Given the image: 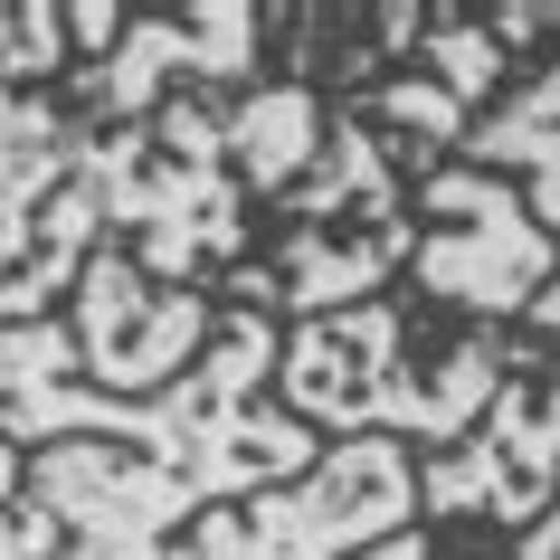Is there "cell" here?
<instances>
[{"label": "cell", "mask_w": 560, "mask_h": 560, "mask_svg": "<svg viewBox=\"0 0 560 560\" xmlns=\"http://www.w3.org/2000/svg\"><path fill=\"white\" fill-rule=\"evenodd\" d=\"M513 352H523V332L438 324L409 295H381V304H352V314L285 324L276 399L324 446L389 438V446H409V456H438V446H456L475 418L494 409Z\"/></svg>", "instance_id": "6da1fadb"}, {"label": "cell", "mask_w": 560, "mask_h": 560, "mask_svg": "<svg viewBox=\"0 0 560 560\" xmlns=\"http://www.w3.org/2000/svg\"><path fill=\"white\" fill-rule=\"evenodd\" d=\"M418 247L409 172L381 152V133L332 105V133L314 152V172L285 200L257 209V247L229 266L209 295L229 314H266V324H314V314H352V304L399 295Z\"/></svg>", "instance_id": "7a4b0ae2"}, {"label": "cell", "mask_w": 560, "mask_h": 560, "mask_svg": "<svg viewBox=\"0 0 560 560\" xmlns=\"http://www.w3.org/2000/svg\"><path fill=\"white\" fill-rule=\"evenodd\" d=\"M86 180L105 237L133 247L152 285H219L257 247V200L229 152V95H172L162 115L86 133Z\"/></svg>", "instance_id": "3957f363"}, {"label": "cell", "mask_w": 560, "mask_h": 560, "mask_svg": "<svg viewBox=\"0 0 560 560\" xmlns=\"http://www.w3.org/2000/svg\"><path fill=\"white\" fill-rule=\"evenodd\" d=\"M418 209V247L399 295L438 324H485V332H523L541 285L560 276V237L523 209V190L503 172H475V162H446L409 190Z\"/></svg>", "instance_id": "277c9868"}, {"label": "cell", "mask_w": 560, "mask_h": 560, "mask_svg": "<svg viewBox=\"0 0 560 560\" xmlns=\"http://www.w3.org/2000/svg\"><path fill=\"white\" fill-rule=\"evenodd\" d=\"M95 247L105 209L86 180V124L67 95L0 86V324H48Z\"/></svg>", "instance_id": "5b68a950"}, {"label": "cell", "mask_w": 560, "mask_h": 560, "mask_svg": "<svg viewBox=\"0 0 560 560\" xmlns=\"http://www.w3.org/2000/svg\"><path fill=\"white\" fill-rule=\"evenodd\" d=\"M551 503H560V342L523 332L494 409L475 418L456 446L418 456V523L523 541Z\"/></svg>", "instance_id": "8992f818"}, {"label": "cell", "mask_w": 560, "mask_h": 560, "mask_svg": "<svg viewBox=\"0 0 560 560\" xmlns=\"http://www.w3.org/2000/svg\"><path fill=\"white\" fill-rule=\"evenodd\" d=\"M389 532H418V456L389 438H342L314 456V475L200 513L190 560H361Z\"/></svg>", "instance_id": "52a82bcc"}, {"label": "cell", "mask_w": 560, "mask_h": 560, "mask_svg": "<svg viewBox=\"0 0 560 560\" xmlns=\"http://www.w3.org/2000/svg\"><path fill=\"white\" fill-rule=\"evenodd\" d=\"M266 30H276V10H257V0L124 10L115 58L67 77V115L86 133H124V124L162 115L172 95H247L266 86Z\"/></svg>", "instance_id": "ba28073f"}, {"label": "cell", "mask_w": 560, "mask_h": 560, "mask_svg": "<svg viewBox=\"0 0 560 560\" xmlns=\"http://www.w3.org/2000/svg\"><path fill=\"white\" fill-rule=\"evenodd\" d=\"M67 332H77V371L105 399H162L219 342V295L152 285L143 266H133V247L105 237L86 257V276H77V295H67Z\"/></svg>", "instance_id": "9c48e42d"}, {"label": "cell", "mask_w": 560, "mask_h": 560, "mask_svg": "<svg viewBox=\"0 0 560 560\" xmlns=\"http://www.w3.org/2000/svg\"><path fill=\"white\" fill-rule=\"evenodd\" d=\"M456 162L503 172L523 190V209L560 237V58L532 67V77H513V95H503L494 115L466 124V152H456Z\"/></svg>", "instance_id": "30bf717a"}, {"label": "cell", "mask_w": 560, "mask_h": 560, "mask_svg": "<svg viewBox=\"0 0 560 560\" xmlns=\"http://www.w3.org/2000/svg\"><path fill=\"white\" fill-rule=\"evenodd\" d=\"M409 67H418V77H438L466 115H494L503 95H513V77H523V67L494 48V30H485L475 10H438V0H428V30H418Z\"/></svg>", "instance_id": "8fae6325"}, {"label": "cell", "mask_w": 560, "mask_h": 560, "mask_svg": "<svg viewBox=\"0 0 560 560\" xmlns=\"http://www.w3.org/2000/svg\"><path fill=\"white\" fill-rule=\"evenodd\" d=\"M0 560H58V523L30 503V456L0 438Z\"/></svg>", "instance_id": "7c38bea8"}, {"label": "cell", "mask_w": 560, "mask_h": 560, "mask_svg": "<svg viewBox=\"0 0 560 560\" xmlns=\"http://www.w3.org/2000/svg\"><path fill=\"white\" fill-rule=\"evenodd\" d=\"M475 20L494 30V48L523 67V77L560 58V0H494V10H475Z\"/></svg>", "instance_id": "4fadbf2b"}, {"label": "cell", "mask_w": 560, "mask_h": 560, "mask_svg": "<svg viewBox=\"0 0 560 560\" xmlns=\"http://www.w3.org/2000/svg\"><path fill=\"white\" fill-rule=\"evenodd\" d=\"M361 560H438V532L418 523V532H389L381 551H361Z\"/></svg>", "instance_id": "5bb4252c"}, {"label": "cell", "mask_w": 560, "mask_h": 560, "mask_svg": "<svg viewBox=\"0 0 560 560\" xmlns=\"http://www.w3.org/2000/svg\"><path fill=\"white\" fill-rule=\"evenodd\" d=\"M513 560H560V503H551V513H541V523L523 532V541H513Z\"/></svg>", "instance_id": "9a60e30c"}, {"label": "cell", "mask_w": 560, "mask_h": 560, "mask_svg": "<svg viewBox=\"0 0 560 560\" xmlns=\"http://www.w3.org/2000/svg\"><path fill=\"white\" fill-rule=\"evenodd\" d=\"M523 332H541V342H560V276L541 285V304H532V324H523Z\"/></svg>", "instance_id": "2e32d148"}]
</instances>
